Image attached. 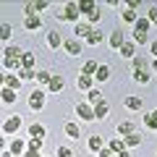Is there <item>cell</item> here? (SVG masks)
Wrapping results in <instances>:
<instances>
[{"mask_svg": "<svg viewBox=\"0 0 157 157\" xmlns=\"http://www.w3.org/2000/svg\"><path fill=\"white\" fill-rule=\"evenodd\" d=\"M115 157H131V155H128V149H123V152H118Z\"/></svg>", "mask_w": 157, "mask_h": 157, "instance_id": "51", "label": "cell"}, {"mask_svg": "<svg viewBox=\"0 0 157 157\" xmlns=\"http://www.w3.org/2000/svg\"><path fill=\"white\" fill-rule=\"evenodd\" d=\"M47 6H50L47 0H34V3H26V6H24V13H26V16H39V13L47 11Z\"/></svg>", "mask_w": 157, "mask_h": 157, "instance_id": "1", "label": "cell"}, {"mask_svg": "<svg viewBox=\"0 0 157 157\" xmlns=\"http://www.w3.org/2000/svg\"><path fill=\"white\" fill-rule=\"evenodd\" d=\"M6 58H11V60H21L24 50H21V47H16V45H11V47H6Z\"/></svg>", "mask_w": 157, "mask_h": 157, "instance_id": "12", "label": "cell"}, {"mask_svg": "<svg viewBox=\"0 0 157 157\" xmlns=\"http://www.w3.org/2000/svg\"><path fill=\"white\" fill-rule=\"evenodd\" d=\"M118 134H121V136H123V139H126V136L136 134V126L131 123V121H123V123H118Z\"/></svg>", "mask_w": 157, "mask_h": 157, "instance_id": "7", "label": "cell"}, {"mask_svg": "<svg viewBox=\"0 0 157 157\" xmlns=\"http://www.w3.org/2000/svg\"><path fill=\"white\" fill-rule=\"evenodd\" d=\"M149 24H157V6L155 8H149V18H147Z\"/></svg>", "mask_w": 157, "mask_h": 157, "instance_id": "45", "label": "cell"}, {"mask_svg": "<svg viewBox=\"0 0 157 157\" xmlns=\"http://www.w3.org/2000/svg\"><path fill=\"white\" fill-rule=\"evenodd\" d=\"M81 68H84V73H86V76H94V73H97V68H100V63H97V60H86Z\"/></svg>", "mask_w": 157, "mask_h": 157, "instance_id": "21", "label": "cell"}, {"mask_svg": "<svg viewBox=\"0 0 157 157\" xmlns=\"http://www.w3.org/2000/svg\"><path fill=\"white\" fill-rule=\"evenodd\" d=\"M0 157H16L13 152H0Z\"/></svg>", "mask_w": 157, "mask_h": 157, "instance_id": "52", "label": "cell"}, {"mask_svg": "<svg viewBox=\"0 0 157 157\" xmlns=\"http://www.w3.org/2000/svg\"><path fill=\"white\" fill-rule=\"evenodd\" d=\"M139 6H141V0H126V8H131V11H136Z\"/></svg>", "mask_w": 157, "mask_h": 157, "instance_id": "46", "label": "cell"}, {"mask_svg": "<svg viewBox=\"0 0 157 157\" xmlns=\"http://www.w3.org/2000/svg\"><path fill=\"white\" fill-rule=\"evenodd\" d=\"M3 86H6V73L0 71V89H3Z\"/></svg>", "mask_w": 157, "mask_h": 157, "instance_id": "49", "label": "cell"}, {"mask_svg": "<svg viewBox=\"0 0 157 157\" xmlns=\"http://www.w3.org/2000/svg\"><path fill=\"white\" fill-rule=\"evenodd\" d=\"M134 81H139V84H147V81H149V73H147V71H134Z\"/></svg>", "mask_w": 157, "mask_h": 157, "instance_id": "40", "label": "cell"}, {"mask_svg": "<svg viewBox=\"0 0 157 157\" xmlns=\"http://www.w3.org/2000/svg\"><path fill=\"white\" fill-rule=\"evenodd\" d=\"M134 71H147V58H141V55L134 58Z\"/></svg>", "mask_w": 157, "mask_h": 157, "instance_id": "36", "label": "cell"}, {"mask_svg": "<svg viewBox=\"0 0 157 157\" xmlns=\"http://www.w3.org/2000/svg\"><path fill=\"white\" fill-rule=\"evenodd\" d=\"M6 149V139H3V136H0V152Z\"/></svg>", "mask_w": 157, "mask_h": 157, "instance_id": "53", "label": "cell"}, {"mask_svg": "<svg viewBox=\"0 0 157 157\" xmlns=\"http://www.w3.org/2000/svg\"><path fill=\"white\" fill-rule=\"evenodd\" d=\"M11 34H13L11 24H0V39H11Z\"/></svg>", "mask_w": 157, "mask_h": 157, "instance_id": "37", "label": "cell"}, {"mask_svg": "<svg viewBox=\"0 0 157 157\" xmlns=\"http://www.w3.org/2000/svg\"><path fill=\"white\" fill-rule=\"evenodd\" d=\"M123 144H126V149L139 147V144H141V136H139V134H131V136H126V139H123Z\"/></svg>", "mask_w": 157, "mask_h": 157, "instance_id": "20", "label": "cell"}, {"mask_svg": "<svg viewBox=\"0 0 157 157\" xmlns=\"http://www.w3.org/2000/svg\"><path fill=\"white\" fill-rule=\"evenodd\" d=\"M128 110H141V100L139 97H126V102H123Z\"/></svg>", "mask_w": 157, "mask_h": 157, "instance_id": "27", "label": "cell"}, {"mask_svg": "<svg viewBox=\"0 0 157 157\" xmlns=\"http://www.w3.org/2000/svg\"><path fill=\"white\" fill-rule=\"evenodd\" d=\"M152 115H155V118H157V110H155V113H152Z\"/></svg>", "mask_w": 157, "mask_h": 157, "instance_id": "55", "label": "cell"}, {"mask_svg": "<svg viewBox=\"0 0 157 157\" xmlns=\"http://www.w3.org/2000/svg\"><path fill=\"white\" fill-rule=\"evenodd\" d=\"M149 50H152V55L157 58V42H152V47H149Z\"/></svg>", "mask_w": 157, "mask_h": 157, "instance_id": "50", "label": "cell"}, {"mask_svg": "<svg viewBox=\"0 0 157 157\" xmlns=\"http://www.w3.org/2000/svg\"><path fill=\"white\" fill-rule=\"evenodd\" d=\"M66 134L71 136V139H78V136H81V131H78L76 123H66Z\"/></svg>", "mask_w": 157, "mask_h": 157, "instance_id": "32", "label": "cell"}, {"mask_svg": "<svg viewBox=\"0 0 157 157\" xmlns=\"http://www.w3.org/2000/svg\"><path fill=\"white\" fill-rule=\"evenodd\" d=\"M107 113H110V107H107V102L102 100L100 105L94 107V118H97V121H102V118H107Z\"/></svg>", "mask_w": 157, "mask_h": 157, "instance_id": "16", "label": "cell"}, {"mask_svg": "<svg viewBox=\"0 0 157 157\" xmlns=\"http://www.w3.org/2000/svg\"><path fill=\"white\" fill-rule=\"evenodd\" d=\"M24 26H26L29 32H37V29L42 26V18H39V16H26V21H24Z\"/></svg>", "mask_w": 157, "mask_h": 157, "instance_id": "10", "label": "cell"}, {"mask_svg": "<svg viewBox=\"0 0 157 157\" xmlns=\"http://www.w3.org/2000/svg\"><path fill=\"white\" fill-rule=\"evenodd\" d=\"M76 8H78V13H89L97 8V3L94 0H81V3H76Z\"/></svg>", "mask_w": 157, "mask_h": 157, "instance_id": "17", "label": "cell"}, {"mask_svg": "<svg viewBox=\"0 0 157 157\" xmlns=\"http://www.w3.org/2000/svg\"><path fill=\"white\" fill-rule=\"evenodd\" d=\"M0 100L6 102V105H13V102H16V92H13V89H6V86H3V89H0Z\"/></svg>", "mask_w": 157, "mask_h": 157, "instance_id": "15", "label": "cell"}, {"mask_svg": "<svg viewBox=\"0 0 157 157\" xmlns=\"http://www.w3.org/2000/svg\"><path fill=\"white\" fill-rule=\"evenodd\" d=\"M21 68H34V52H24V58H21Z\"/></svg>", "mask_w": 157, "mask_h": 157, "instance_id": "33", "label": "cell"}, {"mask_svg": "<svg viewBox=\"0 0 157 157\" xmlns=\"http://www.w3.org/2000/svg\"><path fill=\"white\" fill-rule=\"evenodd\" d=\"M107 149H113V152H115V155H118V152H123V149H126V144H123V141H121V139H113Z\"/></svg>", "mask_w": 157, "mask_h": 157, "instance_id": "39", "label": "cell"}, {"mask_svg": "<svg viewBox=\"0 0 157 157\" xmlns=\"http://www.w3.org/2000/svg\"><path fill=\"white\" fill-rule=\"evenodd\" d=\"M126 39H123V32H113L110 34V45L113 47H118V50H121V45H123Z\"/></svg>", "mask_w": 157, "mask_h": 157, "instance_id": "22", "label": "cell"}, {"mask_svg": "<svg viewBox=\"0 0 157 157\" xmlns=\"http://www.w3.org/2000/svg\"><path fill=\"white\" fill-rule=\"evenodd\" d=\"M94 78H97V81H107V78H110V68L100 66V68H97V73H94Z\"/></svg>", "mask_w": 157, "mask_h": 157, "instance_id": "28", "label": "cell"}, {"mask_svg": "<svg viewBox=\"0 0 157 157\" xmlns=\"http://www.w3.org/2000/svg\"><path fill=\"white\" fill-rule=\"evenodd\" d=\"M11 152H13L16 157H21L24 152H26V144H24V139H13V141H11Z\"/></svg>", "mask_w": 157, "mask_h": 157, "instance_id": "13", "label": "cell"}, {"mask_svg": "<svg viewBox=\"0 0 157 157\" xmlns=\"http://www.w3.org/2000/svg\"><path fill=\"white\" fill-rule=\"evenodd\" d=\"M3 66L8 68V71H21V60H11V58H6V60H3Z\"/></svg>", "mask_w": 157, "mask_h": 157, "instance_id": "31", "label": "cell"}, {"mask_svg": "<svg viewBox=\"0 0 157 157\" xmlns=\"http://www.w3.org/2000/svg\"><path fill=\"white\" fill-rule=\"evenodd\" d=\"M123 21L136 24V11H131V8H123Z\"/></svg>", "mask_w": 157, "mask_h": 157, "instance_id": "41", "label": "cell"}, {"mask_svg": "<svg viewBox=\"0 0 157 157\" xmlns=\"http://www.w3.org/2000/svg\"><path fill=\"white\" fill-rule=\"evenodd\" d=\"M152 68H155V73H157V60H155V63H152Z\"/></svg>", "mask_w": 157, "mask_h": 157, "instance_id": "54", "label": "cell"}, {"mask_svg": "<svg viewBox=\"0 0 157 157\" xmlns=\"http://www.w3.org/2000/svg\"><path fill=\"white\" fill-rule=\"evenodd\" d=\"M29 136H32V139H45V126L32 123V126H29Z\"/></svg>", "mask_w": 157, "mask_h": 157, "instance_id": "14", "label": "cell"}, {"mask_svg": "<svg viewBox=\"0 0 157 157\" xmlns=\"http://www.w3.org/2000/svg\"><path fill=\"white\" fill-rule=\"evenodd\" d=\"M102 42V32L100 29H92V34L86 37V45H100Z\"/></svg>", "mask_w": 157, "mask_h": 157, "instance_id": "25", "label": "cell"}, {"mask_svg": "<svg viewBox=\"0 0 157 157\" xmlns=\"http://www.w3.org/2000/svg\"><path fill=\"white\" fill-rule=\"evenodd\" d=\"M86 16H89V24H97V21H100V16H102V13H100V8H94V11H89Z\"/></svg>", "mask_w": 157, "mask_h": 157, "instance_id": "42", "label": "cell"}, {"mask_svg": "<svg viewBox=\"0 0 157 157\" xmlns=\"http://www.w3.org/2000/svg\"><path fill=\"white\" fill-rule=\"evenodd\" d=\"M29 107H32V110H42V107H45V92L42 89H34L32 94H29Z\"/></svg>", "mask_w": 157, "mask_h": 157, "instance_id": "3", "label": "cell"}, {"mask_svg": "<svg viewBox=\"0 0 157 157\" xmlns=\"http://www.w3.org/2000/svg\"><path fill=\"white\" fill-rule=\"evenodd\" d=\"M78 89L84 92V89H92V76H86V73H81V76H78Z\"/></svg>", "mask_w": 157, "mask_h": 157, "instance_id": "23", "label": "cell"}, {"mask_svg": "<svg viewBox=\"0 0 157 157\" xmlns=\"http://www.w3.org/2000/svg\"><path fill=\"white\" fill-rule=\"evenodd\" d=\"M147 128H152V131H157V118L152 115V113H149V115H147Z\"/></svg>", "mask_w": 157, "mask_h": 157, "instance_id": "44", "label": "cell"}, {"mask_svg": "<svg viewBox=\"0 0 157 157\" xmlns=\"http://www.w3.org/2000/svg\"><path fill=\"white\" fill-rule=\"evenodd\" d=\"M6 89H21V78L18 76H6Z\"/></svg>", "mask_w": 157, "mask_h": 157, "instance_id": "19", "label": "cell"}, {"mask_svg": "<svg viewBox=\"0 0 157 157\" xmlns=\"http://www.w3.org/2000/svg\"><path fill=\"white\" fill-rule=\"evenodd\" d=\"M58 157H73V149L71 147H58Z\"/></svg>", "mask_w": 157, "mask_h": 157, "instance_id": "43", "label": "cell"}, {"mask_svg": "<svg viewBox=\"0 0 157 157\" xmlns=\"http://www.w3.org/2000/svg\"><path fill=\"white\" fill-rule=\"evenodd\" d=\"M58 18H63V21H76V18H78V8H76V3H68V6H63L60 11H58Z\"/></svg>", "mask_w": 157, "mask_h": 157, "instance_id": "2", "label": "cell"}, {"mask_svg": "<svg viewBox=\"0 0 157 157\" xmlns=\"http://www.w3.org/2000/svg\"><path fill=\"white\" fill-rule=\"evenodd\" d=\"M89 34H92V24H78V26H76V37H89Z\"/></svg>", "mask_w": 157, "mask_h": 157, "instance_id": "26", "label": "cell"}, {"mask_svg": "<svg viewBox=\"0 0 157 157\" xmlns=\"http://www.w3.org/2000/svg\"><path fill=\"white\" fill-rule=\"evenodd\" d=\"M76 115L84 118V121H94V107L86 105V102H78V105H76Z\"/></svg>", "mask_w": 157, "mask_h": 157, "instance_id": "5", "label": "cell"}, {"mask_svg": "<svg viewBox=\"0 0 157 157\" xmlns=\"http://www.w3.org/2000/svg\"><path fill=\"white\" fill-rule=\"evenodd\" d=\"M63 47H66L68 55H78L81 52V42L78 39H63Z\"/></svg>", "mask_w": 157, "mask_h": 157, "instance_id": "6", "label": "cell"}, {"mask_svg": "<svg viewBox=\"0 0 157 157\" xmlns=\"http://www.w3.org/2000/svg\"><path fill=\"white\" fill-rule=\"evenodd\" d=\"M118 52H121L123 58H136V45H134V42H123Z\"/></svg>", "mask_w": 157, "mask_h": 157, "instance_id": "8", "label": "cell"}, {"mask_svg": "<svg viewBox=\"0 0 157 157\" xmlns=\"http://www.w3.org/2000/svg\"><path fill=\"white\" fill-rule=\"evenodd\" d=\"M34 73H37V71H34V68H21V71H18L16 76L21 78V81H32V78H34Z\"/></svg>", "mask_w": 157, "mask_h": 157, "instance_id": "29", "label": "cell"}, {"mask_svg": "<svg viewBox=\"0 0 157 157\" xmlns=\"http://www.w3.org/2000/svg\"><path fill=\"white\" fill-rule=\"evenodd\" d=\"M100 157H115V152L107 149V147H102V149H100Z\"/></svg>", "mask_w": 157, "mask_h": 157, "instance_id": "47", "label": "cell"}, {"mask_svg": "<svg viewBox=\"0 0 157 157\" xmlns=\"http://www.w3.org/2000/svg\"><path fill=\"white\" fill-rule=\"evenodd\" d=\"M134 45H147V32H136L134 29V39H131Z\"/></svg>", "mask_w": 157, "mask_h": 157, "instance_id": "34", "label": "cell"}, {"mask_svg": "<svg viewBox=\"0 0 157 157\" xmlns=\"http://www.w3.org/2000/svg\"><path fill=\"white\" fill-rule=\"evenodd\" d=\"M102 147H105V141H102V136H92V139H89V149H92V152H100Z\"/></svg>", "mask_w": 157, "mask_h": 157, "instance_id": "30", "label": "cell"}, {"mask_svg": "<svg viewBox=\"0 0 157 157\" xmlns=\"http://www.w3.org/2000/svg\"><path fill=\"white\" fill-rule=\"evenodd\" d=\"M24 157H39V152H29L26 149V152H24Z\"/></svg>", "mask_w": 157, "mask_h": 157, "instance_id": "48", "label": "cell"}, {"mask_svg": "<svg viewBox=\"0 0 157 157\" xmlns=\"http://www.w3.org/2000/svg\"><path fill=\"white\" fill-rule=\"evenodd\" d=\"M42 144H45V139H32V141L26 144V149H29V152H39V149H42Z\"/></svg>", "mask_w": 157, "mask_h": 157, "instance_id": "35", "label": "cell"}, {"mask_svg": "<svg viewBox=\"0 0 157 157\" xmlns=\"http://www.w3.org/2000/svg\"><path fill=\"white\" fill-rule=\"evenodd\" d=\"M34 78H37V81H39L42 86H47V84H50V78H52V73L42 68V71H37V73H34Z\"/></svg>", "mask_w": 157, "mask_h": 157, "instance_id": "18", "label": "cell"}, {"mask_svg": "<svg viewBox=\"0 0 157 157\" xmlns=\"http://www.w3.org/2000/svg\"><path fill=\"white\" fill-rule=\"evenodd\" d=\"M3 131H6V134H18V131H21V115H11L6 123H3Z\"/></svg>", "mask_w": 157, "mask_h": 157, "instance_id": "4", "label": "cell"}, {"mask_svg": "<svg viewBox=\"0 0 157 157\" xmlns=\"http://www.w3.org/2000/svg\"><path fill=\"white\" fill-rule=\"evenodd\" d=\"M149 26H152V24L149 21H147V18H136V32H149Z\"/></svg>", "mask_w": 157, "mask_h": 157, "instance_id": "38", "label": "cell"}, {"mask_svg": "<svg viewBox=\"0 0 157 157\" xmlns=\"http://www.w3.org/2000/svg\"><path fill=\"white\" fill-rule=\"evenodd\" d=\"M63 84H66V81H63V76H52V78H50V84H47V89L58 94V92H63Z\"/></svg>", "mask_w": 157, "mask_h": 157, "instance_id": "11", "label": "cell"}, {"mask_svg": "<svg viewBox=\"0 0 157 157\" xmlns=\"http://www.w3.org/2000/svg\"><path fill=\"white\" fill-rule=\"evenodd\" d=\"M47 45H50L52 50H58V47H63V37L58 32H50V34H47Z\"/></svg>", "mask_w": 157, "mask_h": 157, "instance_id": "9", "label": "cell"}, {"mask_svg": "<svg viewBox=\"0 0 157 157\" xmlns=\"http://www.w3.org/2000/svg\"><path fill=\"white\" fill-rule=\"evenodd\" d=\"M100 102H102V92H100V89H89V105L97 107Z\"/></svg>", "mask_w": 157, "mask_h": 157, "instance_id": "24", "label": "cell"}]
</instances>
